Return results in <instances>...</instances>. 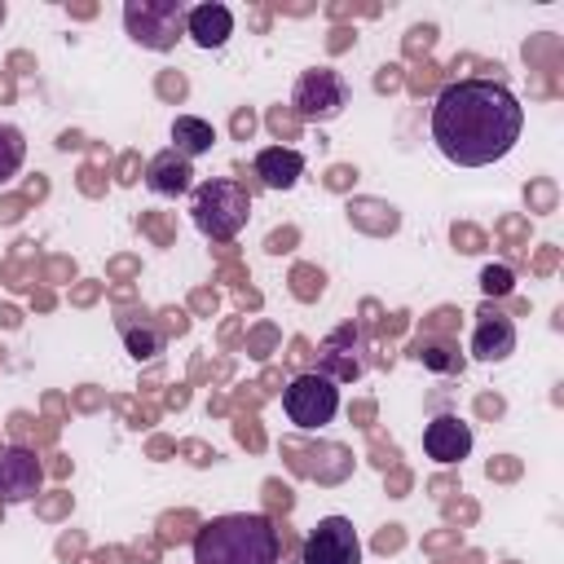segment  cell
I'll return each mask as SVG.
<instances>
[{
	"label": "cell",
	"instance_id": "6da1fadb",
	"mask_svg": "<svg viewBox=\"0 0 564 564\" xmlns=\"http://www.w3.org/2000/svg\"><path fill=\"white\" fill-rule=\"evenodd\" d=\"M427 132L454 167H489L516 150L524 106L502 79H454L436 93Z\"/></svg>",
	"mask_w": 564,
	"mask_h": 564
},
{
	"label": "cell",
	"instance_id": "7a4b0ae2",
	"mask_svg": "<svg viewBox=\"0 0 564 564\" xmlns=\"http://www.w3.org/2000/svg\"><path fill=\"white\" fill-rule=\"evenodd\" d=\"M189 551H194V564H278L282 538L269 516L229 511V516H212L194 533Z\"/></svg>",
	"mask_w": 564,
	"mask_h": 564
},
{
	"label": "cell",
	"instance_id": "3957f363",
	"mask_svg": "<svg viewBox=\"0 0 564 564\" xmlns=\"http://www.w3.org/2000/svg\"><path fill=\"white\" fill-rule=\"evenodd\" d=\"M189 220L207 242H229L251 220V194L234 176H212L189 194Z\"/></svg>",
	"mask_w": 564,
	"mask_h": 564
},
{
	"label": "cell",
	"instance_id": "277c9868",
	"mask_svg": "<svg viewBox=\"0 0 564 564\" xmlns=\"http://www.w3.org/2000/svg\"><path fill=\"white\" fill-rule=\"evenodd\" d=\"M185 13L189 4L181 0H123V31L132 44L150 53H167L185 35Z\"/></svg>",
	"mask_w": 564,
	"mask_h": 564
},
{
	"label": "cell",
	"instance_id": "5b68a950",
	"mask_svg": "<svg viewBox=\"0 0 564 564\" xmlns=\"http://www.w3.org/2000/svg\"><path fill=\"white\" fill-rule=\"evenodd\" d=\"M352 101V84L344 79V70L335 66H308L295 75V88H291V106L304 123H330L348 110Z\"/></svg>",
	"mask_w": 564,
	"mask_h": 564
},
{
	"label": "cell",
	"instance_id": "8992f818",
	"mask_svg": "<svg viewBox=\"0 0 564 564\" xmlns=\"http://www.w3.org/2000/svg\"><path fill=\"white\" fill-rule=\"evenodd\" d=\"M282 414H286L300 432L326 427V423L339 414V383L326 379L322 370H304V375H295V379L282 388Z\"/></svg>",
	"mask_w": 564,
	"mask_h": 564
},
{
	"label": "cell",
	"instance_id": "52a82bcc",
	"mask_svg": "<svg viewBox=\"0 0 564 564\" xmlns=\"http://www.w3.org/2000/svg\"><path fill=\"white\" fill-rule=\"evenodd\" d=\"M300 564H361V538L348 516H322L300 546Z\"/></svg>",
	"mask_w": 564,
	"mask_h": 564
},
{
	"label": "cell",
	"instance_id": "ba28073f",
	"mask_svg": "<svg viewBox=\"0 0 564 564\" xmlns=\"http://www.w3.org/2000/svg\"><path fill=\"white\" fill-rule=\"evenodd\" d=\"M317 370H322L326 379H335V383L361 379V375L370 370V344H366V335H361L357 326L330 330V335L322 339V348H317Z\"/></svg>",
	"mask_w": 564,
	"mask_h": 564
},
{
	"label": "cell",
	"instance_id": "9c48e42d",
	"mask_svg": "<svg viewBox=\"0 0 564 564\" xmlns=\"http://www.w3.org/2000/svg\"><path fill=\"white\" fill-rule=\"evenodd\" d=\"M44 485V467L35 458V449L26 445H4L0 449V502L18 507V502H31Z\"/></svg>",
	"mask_w": 564,
	"mask_h": 564
},
{
	"label": "cell",
	"instance_id": "30bf717a",
	"mask_svg": "<svg viewBox=\"0 0 564 564\" xmlns=\"http://www.w3.org/2000/svg\"><path fill=\"white\" fill-rule=\"evenodd\" d=\"M476 436H471V423L463 414H436L423 423V454L441 467H454L471 454Z\"/></svg>",
	"mask_w": 564,
	"mask_h": 564
},
{
	"label": "cell",
	"instance_id": "8fae6325",
	"mask_svg": "<svg viewBox=\"0 0 564 564\" xmlns=\"http://www.w3.org/2000/svg\"><path fill=\"white\" fill-rule=\"evenodd\" d=\"M516 322L507 317V313H494V308H485V313H476V326H471V357L476 361H507L511 352H516Z\"/></svg>",
	"mask_w": 564,
	"mask_h": 564
},
{
	"label": "cell",
	"instance_id": "7c38bea8",
	"mask_svg": "<svg viewBox=\"0 0 564 564\" xmlns=\"http://www.w3.org/2000/svg\"><path fill=\"white\" fill-rule=\"evenodd\" d=\"M251 172L260 176L264 189H295L304 176V154L295 145H264L251 159Z\"/></svg>",
	"mask_w": 564,
	"mask_h": 564
},
{
	"label": "cell",
	"instance_id": "4fadbf2b",
	"mask_svg": "<svg viewBox=\"0 0 564 564\" xmlns=\"http://www.w3.org/2000/svg\"><path fill=\"white\" fill-rule=\"evenodd\" d=\"M145 189L159 194V198H181V194H189V189H194V167H189V159H181L172 145L159 150V154L145 163Z\"/></svg>",
	"mask_w": 564,
	"mask_h": 564
},
{
	"label": "cell",
	"instance_id": "5bb4252c",
	"mask_svg": "<svg viewBox=\"0 0 564 564\" xmlns=\"http://www.w3.org/2000/svg\"><path fill=\"white\" fill-rule=\"evenodd\" d=\"M185 35H189L198 48H225L229 35H234V13H229V4H220V0L194 4V9L185 13Z\"/></svg>",
	"mask_w": 564,
	"mask_h": 564
},
{
	"label": "cell",
	"instance_id": "9a60e30c",
	"mask_svg": "<svg viewBox=\"0 0 564 564\" xmlns=\"http://www.w3.org/2000/svg\"><path fill=\"white\" fill-rule=\"evenodd\" d=\"M167 137H172V150L181 159H198V154H207L216 145V128L207 119H198V115H176Z\"/></svg>",
	"mask_w": 564,
	"mask_h": 564
},
{
	"label": "cell",
	"instance_id": "2e32d148",
	"mask_svg": "<svg viewBox=\"0 0 564 564\" xmlns=\"http://www.w3.org/2000/svg\"><path fill=\"white\" fill-rule=\"evenodd\" d=\"M123 330V348L132 361H159V352L167 348V335L154 322H119Z\"/></svg>",
	"mask_w": 564,
	"mask_h": 564
},
{
	"label": "cell",
	"instance_id": "e0dca14e",
	"mask_svg": "<svg viewBox=\"0 0 564 564\" xmlns=\"http://www.w3.org/2000/svg\"><path fill=\"white\" fill-rule=\"evenodd\" d=\"M414 361H423V366L436 370V375H463V352H458V344L436 339V335L414 339Z\"/></svg>",
	"mask_w": 564,
	"mask_h": 564
},
{
	"label": "cell",
	"instance_id": "ac0fdd59",
	"mask_svg": "<svg viewBox=\"0 0 564 564\" xmlns=\"http://www.w3.org/2000/svg\"><path fill=\"white\" fill-rule=\"evenodd\" d=\"M26 163V132L0 119V185H9Z\"/></svg>",
	"mask_w": 564,
	"mask_h": 564
},
{
	"label": "cell",
	"instance_id": "d6986e66",
	"mask_svg": "<svg viewBox=\"0 0 564 564\" xmlns=\"http://www.w3.org/2000/svg\"><path fill=\"white\" fill-rule=\"evenodd\" d=\"M480 291L485 295H511L516 291V273L507 264H485L480 269Z\"/></svg>",
	"mask_w": 564,
	"mask_h": 564
}]
</instances>
